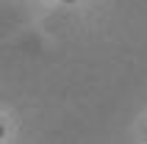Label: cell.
Segmentation results:
<instances>
[{
	"instance_id": "obj_1",
	"label": "cell",
	"mask_w": 147,
	"mask_h": 144,
	"mask_svg": "<svg viewBox=\"0 0 147 144\" xmlns=\"http://www.w3.org/2000/svg\"><path fill=\"white\" fill-rule=\"evenodd\" d=\"M0 136H3V125H0Z\"/></svg>"
},
{
	"instance_id": "obj_2",
	"label": "cell",
	"mask_w": 147,
	"mask_h": 144,
	"mask_svg": "<svg viewBox=\"0 0 147 144\" xmlns=\"http://www.w3.org/2000/svg\"><path fill=\"white\" fill-rule=\"evenodd\" d=\"M64 3H72V0H64Z\"/></svg>"
}]
</instances>
